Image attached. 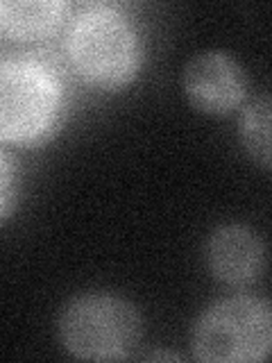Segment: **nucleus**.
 Returning a JSON list of instances; mask_svg holds the SVG:
<instances>
[{
    "mask_svg": "<svg viewBox=\"0 0 272 363\" xmlns=\"http://www.w3.org/2000/svg\"><path fill=\"white\" fill-rule=\"evenodd\" d=\"M64 48L84 82L109 91L130 84L143 57L134 21L113 5L77 9L68 21Z\"/></svg>",
    "mask_w": 272,
    "mask_h": 363,
    "instance_id": "f257e3e1",
    "label": "nucleus"
},
{
    "mask_svg": "<svg viewBox=\"0 0 272 363\" xmlns=\"http://www.w3.org/2000/svg\"><path fill=\"white\" fill-rule=\"evenodd\" d=\"M64 111L55 68L30 52H0V141L30 145L52 134Z\"/></svg>",
    "mask_w": 272,
    "mask_h": 363,
    "instance_id": "f03ea898",
    "label": "nucleus"
},
{
    "mask_svg": "<svg viewBox=\"0 0 272 363\" xmlns=\"http://www.w3.org/2000/svg\"><path fill=\"white\" fill-rule=\"evenodd\" d=\"M193 357L204 363H256L272 347L270 304L254 295H234L211 304L191 332Z\"/></svg>",
    "mask_w": 272,
    "mask_h": 363,
    "instance_id": "7ed1b4c3",
    "label": "nucleus"
},
{
    "mask_svg": "<svg viewBox=\"0 0 272 363\" xmlns=\"http://www.w3.org/2000/svg\"><path fill=\"white\" fill-rule=\"evenodd\" d=\"M57 329L68 354L111 361L125 359L132 352L139 340L141 320L128 300L107 293H84L64 306Z\"/></svg>",
    "mask_w": 272,
    "mask_h": 363,
    "instance_id": "20e7f679",
    "label": "nucleus"
},
{
    "mask_svg": "<svg viewBox=\"0 0 272 363\" xmlns=\"http://www.w3.org/2000/svg\"><path fill=\"white\" fill-rule=\"evenodd\" d=\"M184 91L193 107L209 116L241 107L247 94V77L241 62L225 50H202L184 68Z\"/></svg>",
    "mask_w": 272,
    "mask_h": 363,
    "instance_id": "39448f33",
    "label": "nucleus"
},
{
    "mask_svg": "<svg viewBox=\"0 0 272 363\" xmlns=\"http://www.w3.org/2000/svg\"><path fill=\"white\" fill-rule=\"evenodd\" d=\"M204 255L213 277L230 286H247L256 281L266 266L264 241L245 225H222L213 230Z\"/></svg>",
    "mask_w": 272,
    "mask_h": 363,
    "instance_id": "423d86ee",
    "label": "nucleus"
},
{
    "mask_svg": "<svg viewBox=\"0 0 272 363\" xmlns=\"http://www.w3.org/2000/svg\"><path fill=\"white\" fill-rule=\"evenodd\" d=\"M68 5L62 0H0V34L37 41L62 26Z\"/></svg>",
    "mask_w": 272,
    "mask_h": 363,
    "instance_id": "0eeeda50",
    "label": "nucleus"
},
{
    "mask_svg": "<svg viewBox=\"0 0 272 363\" xmlns=\"http://www.w3.org/2000/svg\"><path fill=\"white\" fill-rule=\"evenodd\" d=\"M241 139L247 155L261 168H270V96L261 94L243 111Z\"/></svg>",
    "mask_w": 272,
    "mask_h": 363,
    "instance_id": "6e6552de",
    "label": "nucleus"
},
{
    "mask_svg": "<svg viewBox=\"0 0 272 363\" xmlns=\"http://www.w3.org/2000/svg\"><path fill=\"white\" fill-rule=\"evenodd\" d=\"M16 193H18V173L14 159L0 147V223L14 209Z\"/></svg>",
    "mask_w": 272,
    "mask_h": 363,
    "instance_id": "1a4fd4ad",
    "label": "nucleus"
}]
</instances>
